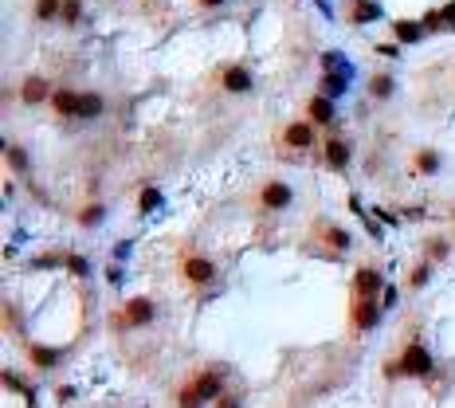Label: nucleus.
Returning <instances> with one entry per match:
<instances>
[{"label":"nucleus","instance_id":"nucleus-18","mask_svg":"<svg viewBox=\"0 0 455 408\" xmlns=\"http://www.w3.org/2000/svg\"><path fill=\"white\" fill-rule=\"evenodd\" d=\"M102 110H106V99H102L99 90H83V102H79V118H99Z\"/></svg>","mask_w":455,"mask_h":408},{"label":"nucleus","instance_id":"nucleus-8","mask_svg":"<svg viewBox=\"0 0 455 408\" xmlns=\"http://www.w3.org/2000/svg\"><path fill=\"white\" fill-rule=\"evenodd\" d=\"M322 161H326L330 173H346L349 161H354V146H349V138H342V134H330V138L322 141Z\"/></svg>","mask_w":455,"mask_h":408},{"label":"nucleus","instance_id":"nucleus-34","mask_svg":"<svg viewBox=\"0 0 455 408\" xmlns=\"http://www.w3.org/2000/svg\"><path fill=\"white\" fill-rule=\"evenodd\" d=\"M200 4H204V8H220V4H224V0H200Z\"/></svg>","mask_w":455,"mask_h":408},{"label":"nucleus","instance_id":"nucleus-30","mask_svg":"<svg viewBox=\"0 0 455 408\" xmlns=\"http://www.w3.org/2000/svg\"><path fill=\"white\" fill-rule=\"evenodd\" d=\"M354 20H357V24L377 20V4H357V8H354Z\"/></svg>","mask_w":455,"mask_h":408},{"label":"nucleus","instance_id":"nucleus-2","mask_svg":"<svg viewBox=\"0 0 455 408\" xmlns=\"http://www.w3.org/2000/svg\"><path fill=\"white\" fill-rule=\"evenodd\" d=\"M251 204H255L259 212H267V216H279V212H287L290 204H295V189H290L287 181L267 177V181H259V185H255Z\"/></svg>","mask_w":455,"mask_h":408},{"label":"nucleus","instance_id":"nucleus-14","mask_svg":"<svg viewBox=\"0 0 455 408\" xmlns=\"http://www.w3.org/2000/svg\"><path fill=\"white\" fill-rule=\"evenodd\" d=\"M24 358H28V365L31 369H55L59 365V358H63V349H55V346H36V342H31L28 349H24Z\"/></svg>","mask_w":455,"mask_h":408},{"label":"nucleus","instance_id":"nucleus-31","mask_svg":"<svg viewBox=\"0 0 455 408\" xmlns=\"http://www.w3.org/2000/svg\"><path fill=\"white\" fill-rule=\"evenodd\" d=\"M381 307H396V287H385V290H381Z\"/></svg>","mask_w":455,"mask_h":408},{"label":"nucleus","instance_id":"nucleus-15","mask_svg":"<svg viewBox=\"0 0 455 408\" xmlns=\"http://www.w3.org/2000/svg\"><path fill=\"white\" fill-rule=\"evenodd\" d=\"M307 122L330 126V122H334V99H330V94H310L307 99Z\"/></svg>","mask_w":455,"mask_h":408},{"label":"nucleus","instance_id":"nucleus-32","mask_svg":"<svg viewBox=\"0 0 455 408\" xmlns=\"http://www.w3.org/2000/svg\"><path fill=\"white\" fill-rule=\"evenodd\" d=\"M435 16H440V24H444V20L455 24V4H447V8H444V12H435Z\"/></svg>","mask_w":455,"mask_h":408},{"label":"nucleus","instance_id":"nucleus-12","mask_svg":"<svg viewBox=\"0 0 455 408\" xmlns=\"http://www.w3.org/2000/svg\"><path fill=\"white\" fill-rule=\"evenodd\" d=\"M51 94H55V90L48 87L43 75H28L24 87H20V102H24V106H43V102H51Z\"/></svg>","mask_w":455,"mask_h":408},{"label":"nucleus","instance_id":"nucleus-5","mask_svg":"<svg viewBox=\"0 0 455 408\" xmlns=\"http://www.w3.org/2000/svg\"><path fill=\"white\" fill-rule=\"evenodd\" d=\"M177 275H181V283H185V287H197V290H204L208 283L216 279V263H212V259H208V255H192V251H188V255H181V263H177Z\"/></svg>","mask_w":455,"mask_h":408},{"label":"nucleus","instance_id":"nucleus-20","mask_svg":"<svg viewBox=\"0 0 455 408\" xmlns=\"http://www.w3.org/2000/svg\"><path fill=\"white\" fill-rule=\"evenodd\" d=\"M447 248H451V244H447V236H432L424 244V259H432V263H444L447 259Z\"/></svg>","mask_w":455,"mask_h":408},{"label":"nucleus","instance_id":"nucleus-7","mask_svg":"<svg viewBox=\"0 0 455 408\" xmlns=\"http://www.w3.org/2000/svg\"><path fill=\"white\" fill-rule=\"evenodd\" d=\"M314 236H318V244H322L330 255H346V251L354 248V236H349L342 224H334V220H318V224H314Z\"/></svg>","mask_w":455,"mask_h":408},{"label":"nucleus","instance_id":"nucleus-16","mask_svg":"<svg viewBox=\"0 0 455 408\" xmlns=\"http://www.w3.org/2000/svg\"><path fill=\"white\" fill-rule=\"evenodd\" d=\"M204 405H208V400L197 393L192 377H185V381L177 385V393H173V408H204Z\"/></svg>","mask_w":455,"mask_h":408},{"label":"nucleus","instance_id":"nucleus-11","mask_svg":"<svg viewBox=\"0 0 455 408\" xmlns=\"http://www.w3.org/2000/svg\"><path fill=\"white\" fill-rule=\"evenodd\" d=\"M381 290H385V279H381V271L377 267H357L354 271V295H361V299H377V295H381Z\"/></svg>","mask_w":455,"mask_h":408},{"label":"nucleus","instance_id":"nucleus-19","mask_svg":"<svg viewBox=\"0 0 455 408\" xmlns=\"http://www.w3.org/2000/svg\"><path fill=\"white\" fill-rule=\"evenodd\" d=\"M432 271H435V263L432 259H420L412 271H408V290H424L428 283H432Z\"/></svg>","mask_w":455,"mask_h":408},{"label":"nucleus","instance_id":"nucleus-24","mask_svg":"<svg viewBox=\"0 0 455 408\" xmlns=\"http://www.w3.org/2000/svg\"><path fill=\"white\" fill-rule=\"evenodd\" d=\"M161 204V192L158 189H146V192H138V209L141 212H153Z\"/></svg>","mask_w":455,"mask_h":408},{"label":"nucleus","instance_id":"nucleus-3","mask_svg":"<svg viewBox=\"0 0 455 408\" xmlns=\"http://www.w3.org/2000/svg\"><path fill=\"white\" fill-rule=\"evenodd\" d=\"M153 318H158V302L149 299V295H134V299H126L122 310L114 314V326L118 330H141Z\"/></svg>","mask_w":455,"mask_h":408},{"label":"nucleus","instance_id":"nucleus-13","mask_svg":"<svg viewBox=\"0 0 455 408\" xmlns=\"http://www.w3.org/2000/svg\"><path fill=\"white\" fill-rule=\"evenodd\" d=\"M79 102H83L79 90H71V87H55V94H51L48 106L55 110L59 118H79Z\"/></svg>","mask_w":455,"mask_h":408},{"label":"nucleus","instance_id":"nucleus-23","mask_svg":"<svg viewBox=\"0 0 455 408\" xmlns=\"http://www.w3.org/2000/svg\"><path fill=\"white\" fill-rule=\"evenodd\" d=\"M102 216H106L102 204H87V209H79V224H83V228H99Z\"/></svg>","mask_w":455,"mask_h":408},{"label":"nucleus","instance_id":"nucleus-6","mask_svg":"<svg viewBox=\"0 0 455 408\" xmlns=\"http://www.w3.org/2000/svg\"><path fill=\"white\" fill-rule=\"evenodd\" d=\"M381 302L377 299H361V295H354L349 299V334H369V330H377V318H381Z\"/></svg>","mask_w":455,"mask_h":408},{"label":"nucleus","instance_id":"nucleus-4","mask_svg":"<svg viewBox=\"0 0 455 408\" xmlns=\"http://www.w3.org/2000/svg\"><path fill=\"white\" fill-rule=\"evenodd\" d=\"M318 146V126L314 122H287V126L279 129V150L283 153H307V150H314Z\"/></svg>","mask_w":455,"mask_h":408},{"label":"nucleus","instance_id":"nucleus-22","mask_svg":"<svg viewBox=\"0 0 455 408\" xmlns=\"http://www.w3.org/2000/svg\"><path fill=\"white\" fill-rule=\"evenodd\" d=\"M63 16V0H36V20H55Z\"/></svg>","mask_w":455,"mask_h":408},{"label":"nucleus","instance_id":"nucleus-28","mask_svg":"<svg viewBox=\"0 0 455 408\" xmlns=\"http://www.w3.org/2000/svg\"><path fill=\"white\" fill-rule=\"evenodd\" d=\"M4 157H8L12 169H28V157H24V150H16V146H8V150H4Z\"/></svg>","mask_w":455,"mask_h":408},{"label":"nucleus","instance_id":"nucleus-10","mask_svg":"<svg viewBox=\"0 0 455 408\" xmlns=\"http://www.w3.org/2000/svg\"><path fill=\"white\" fill-rule=\"evenodd\" d=\"M216 79H220V87H224L227 94H248L251 83H255V79H251V71L244 67V63H227Z\"/></svg>","mask_w":455,"mask_h":408},{"label":"nucleus","instance_id":"nucleus-27","mask_svg":"<svg viewBox=\"0 0 455 408\" xmlns=\"http://www.w3.org/2000/svg\"><path fill=\"white\" fill-rule=\"evenodd\" d=\"M212 408H244V397H239L236 388H227L220 400H212Z\"/></svg>","mask_w":455,"mask_h":408},{"label":"nucleus","instance_id":"nucleus-29","mask_svg":"<svg viewBox=\"0 0 455 408\" xmlns=\"http://www.w3.org/2000/svg\"><path fill=\"white\" fill-rule=\"evenodd\" d=\"M63 263L71 275H87V255H63Z\"/></svg>","mask_w":455,"mask_h":408},{"label":"nucleus","instance_id":"nucleus-25","mask_svg":"<svg viewBox=\"0 0 455 408\" xmlns=\"http://www.w3.org/2000/svg\"><path fill=\"white\" fill-rule=\"evenodd\" d=\"M79 16H83V4H79V0H63V16H59V20H63V24H79Z\"/></svg>","mask_w":455,"mask_h":408},{"label":"nucleus","instance_id":"nucleus-33","mask_svg":"<svg viewBox=\"0 0 455 408\" xmlns=\"http://www.w3.org/2000/svg\"><path fill=\"white\" fill-rule=\"evenodd\" d=\"M377 51H381V55H396L400 48H396V43H377Z\"/></svg>","mask_w":455,"mask_h":408},{"label":"nucleus","instance_id":"nucleus-1","mask_svg":"<svg viewBox=\"0 0 455 408\" xmlns=\"http://www.w3.org/2000/svg\"><path fill=\"white\" fill-rule=\"evenodd\" d=\"M388 381H400V377H428L432 373V349L424 346L420 338H408L405 349L400 353H393V358L385 361V369H381Z\"/></svg>","mask_w":455,"mask_h":408},{"label":"nucleus","instance_id":"nucleus-9","mask_svg":"<svg viewBox=\"0 0 455 408\" xmlns=\"http://www.w3.org/2000/svg\"><path fill=\"white\" fill-rule=\"evenodd\" d=\"M192 385H197V393L212 405V400H220L227 393V377H224V369H197L192 373Z\"/></svg>","mask_w":455,"mask_h":408},{"label":"nucleus","instance_id":"nucleus-17","mask_svg":"<svg viewBox=\"0 0 455 408\" xmlns=\"http://www.w3.org/2000/svg\"><path fill=\"white\" fill-rule=\"evenodd\" d=\"M440 165H444V161H440V153H435V150H416L412 153V173H420V177H435Z\"/></svg>","mask_w":455,"mask_h":408},{"label":"nucleus","instance_id":"nucleus-21","mask_svg":"<svg viewBox=\"0 0 455 408\" xmlns=\"http://www.w3.org/2000/svg\"><path fill=\"white\" fill-rule=\"evenodd\" d=\"M369 94H373L377 102L393 99V79H388V75H373V79H369Z\"/></svg>","mask_w":455,"mask_h":408},{"label":"nucleus","instance_id":"nucleus-26","mask_svg":"<svg viewBox=\"0 0 455 408\" xmlns=\"http://www.w3.org/2000/svg\"><path fill=\"white\" fill-rule=\"evenodd\" d=\"M393 31H396V40H405V43L420 40V28H416V24H393Z\"/></svg>","mask_w":455,"mask_h":408}]
</instances>
